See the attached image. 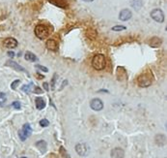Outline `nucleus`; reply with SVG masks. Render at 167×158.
Segmentation results:
<instances>
[{
  "label": "nucleus",
  "instance_id": "obj_1",
  "mask_svg": "<svg viewBox=\"0 0 167 158\" xmlns=\"http://www.w3.org/2000/svg\"><path fill=\"white\" fill-rule=\"evenodd\" d=\"M106 65V60H105V56L102 54H98L96 55L92 59V66L94 67L96 70H103L105 68Z\"/></svg>",
  "mask_w": 167,
  "mask_h": 158
},
{
  "label": "nucleus",
  "instance_id": "obj_2",
  "mask_svg": "<svg viewBox=\"0 0 167 158\" xmlns=\"http://www.w3.org/2000/svg\"><path fill=\"white\" fill-rule=\"evenodd\" d=\"M153 83V76L150 73L141 74L137 78V83L140 87H148Z\"/></svg>",
  "mask_w": 167,
  "mask_h": 158
},
{
  "label": "nucleus",
  "instance_id": "obj_3",
  "mask_svg": "<svg viewBox=\"0 0 167 158\" xmlns=\"http://www.w3.org/2000/svg\"><path fill=\"white\" fill-rule=\"evenodd\" d=\"M35 34H36V36L39 39H41V40H44V39H45L46 37L49 36V28L46 27L45 25L39 24V25H37L36 27H35Z\"/></svg>",
  "mask_w": 167,
  "mask_h": 158
},
{
  "label": "nucleus",
  "instance_id": "obj_4",
  "mask_svg": "<svg viewBox=\"0 0 167 158\" xmlns=\"http://www.w3.org/2000/svg\"><path fill=\"white\" fill-rule=\"evenodd\" d=\"M151 18L156 21L157 22H164V14L160 9H153L151 12Z\"/></svg>",
  "mask_w": 167,
  "mask_h": 158
},
{
  "label": "nucleus",
  "instance_id": "obj_5",
  "mask_svg": "<svg viewBox=\"0 0 167 158\" xmlns=\"http://www.w3.org/2000/svg\"><path fill=\"white\" fill-rule=\"evenodd\" d=\"M76 151L80 156H86L89 152V148L86 144H77L76 146Z\"/></svg>",
  "mask_w": 167,
  "mask_h": 158
},
{
  "label": "nucleus",
  "instance_id": "obj_6",
  "mask_svg": "<svg viewBox=\"0 0 167 158\" xmlns=\"http://www.w3.org/2000/svg\"><path fill=\"white\" fill-rule=\"evenodd\" d=\"M90 107L92 110L94 111H102L103 109V103L101 99H99V98H95V99H93L90 103Z\"/></svg>",
  "mask_w": 167,
  "mask_h": 158
},
{
  "label": "nucleus",
  "instance_id": "obj_7",
  "mask_svg": "<svg viewBox=\"0 0 167 158\" xmlns=\"http://www.w3.org/2000/svg\"><path fill=\"white\" fill-rule=\"evenodd\" d=\"M17 41L16 40L15 38H7V39H5V40L3 41V45H4V47L6 48H8V49H15L17 47Z\"/></svg>",
  "mask_w": 167,
  "mask_h": 158
},
{
  "label": "nucleus",
  "instance_id": "obj_8",
  "mask_svg": "<svg viewBox=\"0 0 167 158\" xmlns=\"http://www.w3.org/2000/svg\"><path fill=\"white\" fill-rule=\"evenodd\" d=\"M125 151L121 148H115L111 150V158H124Z\"/></svg>",
  "mask_w": 167,
  "mask_h": 158
},
{
  "label": "nucleus",
  "instance_id": "obj_9",
  "mask_svg": "<svg viewBox=\"0 0 167 158\" xmlns=\"http://www.w3.org/2000/svg\"><path fill=\"white\" fill-rule=\"evenodd\" d=\"M132 14H131V12L128 9H124L122 10L121 12H120V14H119V18L121 19V21L123 22H126V21H129V19L131 18Z\"/></svg>",
  "mask_w": 167,
  "mask_h": 158
},
{
  "label": "nucleus",
  "instance_id": "obj_10",
  "mask_svg": "<svg viewBox=\"0 0 167 158\" xmlns=\"http://www.w3.org/2000/svg\"><path fill=\"white\" fill-rule=\"evenodd\" d=\"M5 65L6 66H10V67H12V68H14L15 70H17V71H19V72H25V73H27V71H26L22 66H21V65H18L17 62H15V61H13V60H8L7 62L5 63Z\"/></svg>",
  "mask_w": 167,
  "mask_h": 158
},
{
  "label": "nucleus",
  "instance_id": "obj_11",
  "mask_svg": "<svg viewBox=\"0 0 167 158\" xmlns=\"http://www.w3.org/2000/svg\"><path fill=\"white\" fill-rule=\"evenodd\" d=\"M116 74H117V79L119 81H124L126 80L128 78V75H126V71L124 67H118L117 71H116Z\"/></svg>",
  "mask_w": 167,
  "mask_h": 158
},
{
  "label": "nucleus",
  "instance_id": "obj_12",
  "mask_svg": "<svg viewBox=\"0 0 167 158\" xmlns=\"http://www.w3.org/2000/svg\"><path fill=\"white\" fill-rule=\"evenodd\" d=\"M36 148L41 151L42 153H45L46 152V149H48V144H46L45 141H38L36 143Z\"/></svg>",
  "mask_w": 167,
  "mask_h": 158
},
{
  "label": "nucleus",
  "instance_id": "obj_13",
  "mask_svg": "<svg viewBox=\"0 0 167 158\" xmlns=\"http://www.w3.org/2000/svg\"><path fill=\"white\" fill-rule=\"evenodd\" d=\"M46 48H48L49 51H58V44L55 40L49 39V40H48V42H46Z\"/></svg>",
  "mask_w": 167,
  "mask_h": 158
},
{
  "label": "nucleus",
  "instance_id": "obj_14",
  "mask_svg": "<svg viewBox=\"0 0 167 158\" xmlns=\"http://www.w3.org/2000/svg\"><path fill=\"white\" fill-rule=\"evenodd\" d=\"M21 132H22V134L25 136V138L27 139L28 137H30L31 136V134H32V128H31V126H30V124L29 123H25L23 126H22V129H21Z\"/></svg>",
  "mask_w": 167,
  "mask_h": 158
},
{
  "label": "nucleus",
  "instance_id": "obj_15",
  "mask_svg": "<svg viewBox=\"0 0 167 158\" xmlns=\"http://www.w3.org/2000/svg\"><path fill=\"white\" fill-rule=\"evenodd\" d=\"M162 41H161V39H159L158 37H153L151 39V41H150V46L153 48H157L159 47L160 45H161Z\"/></svg>",
  "mask_w": 167,
  "mask_h": 158
},
{
  "label": "nucleus",
  "instance_id": "obj_16",
  "mask_svg": "<svg viewBox=\"0 0 167 158\" xmlns=\"http://www.w3.org/2000/svg\"><path fill=\"white\" fill-rule=\"evenodd\" d=\"M35 103H36V108L38 110H43L45 107V102L41 97H37L35 99Z\"/></svg>",
  "mask_w": 167,
  "mask_h": 158
},
{
  "label": "nucleus",
  "instance_id": "obj_17",
  "mask_svg": "<svg viewBox=\"0 0 167 158\" xmlns=\"http://www.w3.org/2000/svg\"><path fill=\"white\" fill-rule=\"evenodd\" d=\"M24 57H25L26 60L30 61V62H35V61L38 60V57L34 54H33V52H31V51H27V52H26Z\"/></svg>",
  "mask_w": 167,
  "mask_h": 158
},
{
  "label": "nucleus",
  "instance_id": "obj_18",
  "mask_svg": "<svg viewBox=\"0 0 167 158\" xmlns=\"http://www.w3.org/2000/svg\"><path fill=\"white\" fill-rule=\"evenodd\" d=\"M165 136L164 135H157L156 136V143L158 144V146H164L165 144Z\"/></svg>",
  "mask_w": 167,
  "mask_h": 158
},
{
  "label": "nucleus",
  "instance_id": "obj_19",
  "mask_svg": "<svg viewBox=\"0 0 167 158\" xmlns=\"http://www.w3.org/2000/svg\"><path fill=\"white\" fill-rule=\"evenodd\" d=\"M131 6L134 9L136 10H139L140 8H141V6H142V2H141V0H133L132 3H131Z\"/></svg>",
  "mask_w": 167,
  "mask_h": 158
},
{
  "label": "nucleus",
  "instance_id": "obj_20",
  "mask_svg": "<svg viewBox=\"0 0 167 158\" xmlns=\"http://www.w3.org/2000/svg\"><path fill=\"white\" fill-rule=\"evenodd\" d=\"M59 152H60V154H61L64 158H71L70 155L68 154V152H67V150H66L63 147H60Z\"/></svg>",
  "mask_w": 167,
  "mask_h": 158
},
{
  "label": "nucleus",
  "instance_id": "obj_21",
  "mask_svg": "<svg viewBox=\"0 0 167 158\" xmlns=\"http://www.w3.org/2000/svg\"><path fill=\"white\" fill-rule=\"evenodd\" d=\"M32 85H33L32 83H30L29 84H25V85H23L21 89L25 92V93H30V92H31V87H32Z\"/></svg>",
  "mask_w": 167,
  "mask_h": 158
},
{
  "label": "nucleus",
  "instance_id": "obj_22",
  "mask_svg": "<svg viewBox=\"0 0 167 158\" xmlns=\"http://www.w3.org/2000/svg\"><path fill=\"white\" fill-rule=\"evenodd\" d=\"M113 31H122V30H126V26L124 25H116L112 27Z\"/></svg>",
  "mask_w": 167,
  "mask_h": 158
},
{
  "label": "nucleus",
  "instance_id": "obj_23",
  "mask_svg": "<svg viewBox=\"0 0 167 158\" xmlns=\"http://www.w3.org/2000/svg\"><path fill=\"white\" fill-rule=\"evenodd\" d=\"M56 80H57V74H54L52 80H51V89L54 90L55 89V83H56Z\"/></svg>",
  "mask_w": 167,
  "mask_h": 158
},
{
  "label": "nucleus",
  "instance_id": "obj_24",
  "mask_svg": "<svg viewBox=\"0 0 167 158\" xmlns=\"http://www.w3.org/2000/svg\"><path fill=\"white\" fill-rule=\"evenodd\" d=\"M40 125H41L42 127H48L49 125V121L48 120H45V118H44V120L40 121Z\"/></svg>",
  "mask_w": 167,
  "mask_h": 158
},
{
  "label": "nucleus",
  "instance_id": "obj_25",
  "mask_svg": "<svg viewBox=\"0 0 167 158\" xmlns=\"http://www.w3.org/2000/svg\"><path fill=\"white\" fill-rule=\"evenodd\" d=\"M19 83H21V81H19V80H16L15 82H13V83H12V84H11V88H12V89H16Z\"/></svg>",
  "mask_w": 167,
  "mask_h": 158
},
{
  "label": "nucleus",
  "instance_id": "obj_26",
  "mask_svg": "<svg viewBox=\"0 0 167 158\" xmlns=\"http://www.w3.org/2000/svg\"><path fill=\"white\" fill-rule=\"evenodd\" d=\"M12 106L14 107L16 110H19L21 109V103H19L18 101H15V102L12 103Z\"/></svg>",
  "mask_w": 167,
  "mask_h": 158
},
{
  "label": "nucleus",
  "instance_id": "obj_27",
  "mask_svg": "<svg viewBox=\"0 0 167 158\" xmlns=\"http://www.w3.org/2000/svg\"><path fill=\"white\" fill-rule=\"evenodd\" d=\"M36 67H37L38 69H40L41 71L45 72V73H46V72H49V69H48V68H45V66H42V65H36Z\"/></svg>",
  "mask_w": 167,
  "mask_h": 158
},
{
  "label": "nucleus",
  "instance_id": "obj_28",
  "mask_svg": "<svg viewBox=\"0 0 167 158\" xmlns=\"http://www.w3.org/2000/svg\"><path fill=\"white\" fill-rule=\"evenodd\" d=\"M33 91H34V93H36V94H41V93H43V89L40 88L39 87H36Z\"/></svg>",
  "mask_w": 167,
  "mask_h": 158
},
{
  "label": "nucleus",
  "instance_id": "obj_29",
  "mask_svg": "<svg viewBox=\"0 0 167 158\" xmlns=\"http://www.w3.org/2000/svg\"><path fill=\"white\" fill-rule=\"evenodd\" d=\"M18 136H19V139H21V141H25V140H26V138H25V136L22 134L21 130H19V131H18Z\"/></svg>",
  "mask_w": 167,
  "mask_h": 158
},
{
  "label": "nucleus",
  "instance_id": "obj_30",
  "mask_svg": "<svg viewBox=\"0 0 167 158\" xmlns=\"http://www.w3.org/2000/svg\"><path fill=\"white\" fill-rule=\"evenodd\" d=\"M8 55L10 56V57H14L15 56V52L14 51H8Z\"/></svg>",
  "mask_w": 167,
  "mask_h": 158
},
{
  "label": "nucleus",
  "instance_id": "obj_31",
  "mask_svg": "<svg viewBox=\"0 0 167 158\" xmlns=\"http://www.w3.org/2000/svg\"><path fill=\"white\" fill-rule=\"evenodd\" d=\"M36 77H37L38 79H40V80H41V79H44V78H45L44 75H41L40 73H37V74H36Z\"/></svg>",
  "mask_w": 167,
  "mask_h": 158
},
{
  "label": "nucleus",
  "instance_id": "obj_32",
  "mask_svg": "<svg viewBox=\"0 0 167 158\" xmlns=\"http://www.w3.org/2000/svg\"><path fill=\"white\" fill-rule=\"evenodd\" d=\"M44 88H45V90H49V83H44Z\"/></svg>",
  "mask_w": 167,
  "mask_h": 158
},
{
  "label": "nucleus",
  "instance_id": "obj_33",
  "mask_svg": "<svg viewBox=\"0 0 167 158\" xmlns=\"http://www.w3.org/2000/svg\"><path fill=\"white\" fill-rule=\"evenodd\" d=\"M84 1H86V2H92L93 0H84Z\"/></svg>",
  "mask_w": 167,
  "mask_h": 158
},
{
  "label": "nucleus",
  "instance_id": "obj_34",
  "mask_svg": "<svg viewBox=\"0 0 167 158\" xmlns=\"http://www.w3.org/2000/svg\"><path fill=\"white\" fill-rule=\"evenodd\" d=\"M21 158H27V157H21Z\"/></svg>",
  "mask_w": 167,
  "mask_h": 158
}]
</instances>
